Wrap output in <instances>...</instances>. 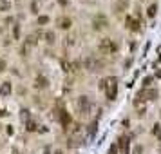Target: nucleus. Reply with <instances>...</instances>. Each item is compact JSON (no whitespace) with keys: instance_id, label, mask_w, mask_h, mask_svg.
<instances>
[{"instance_id":"obj_27","label":"nucleus","mask_w":161,"mask_h":154,"mask_svg":"<svg viewBox=\"0 0 161 154\" xmlns=\"http://www.w3.org/2000/svg\"><path fill=\"white\" fill-rule=\"evenodd\" d=\"M159 62H161V56H159Z\"/></svg>"},{"instance_id":"obj_21","label":"nucleus","mask_w":161,"mask_h":154,"mask_svg":"<svg viewBox=\"0 0 161 154\" xmlns=\"http://www.w3.org/2000/svg\"><path fill=\"white\" fill-rule=\"evenodd\" d=\"M35 129H36V123L35 122H29L27 123V131H35Z\"/></svg>"},{"instance_id":"obj_26","label":"nucleus","mask_w":161,"mask_h":154,"mask_svg":"<svg viewBox=\"0 0 161 154\" xmlns=\"http://www.w3.org/2000/svg\"><path fill=\"white\" fill-rule=\"evenodd\" d=\"M56 154H63V152H62V151H56Z\"/></svg>"},{"instance_id":"obj_25","label":"nucleus","mask_w":161,"mask_h":154,"mask_svg":"<svg viewBox=\"0 0 161 154\" xmlns=\"http://www.w3.org/2000/svg\"><path fill=\"white\" fill-rule=\"evenodd\" d=\"M156 76H158V78H161V71H158V73H156Z\"/></svg>"},{"instance_id":"obj_28","label":"nucleus","mask_w":161,"mask_h":154,"mask_svg":"<svg viewBox=\"0 0 161 154\" xmlns=\"http://www.w3.org/2000/svg\"><path fill=\"white\" fill-rule=\"evenodd\" d=\"M0 127H2V125H0Z\"/></svg>"},{"instance_id":"obj_22","label":"nucleus","mask_w":161,"mask_h":154,"mask_svg":"<svg viewBox=\"0 0 161 154\" xmlns=\"http://www.w3.org/2000/svg\"><path fill=\"white\" fill-rule=\"evenodd\" d=\"M150 82H152V76H147V78L143 80V85H150Z\"/></svg>"},{"instance_id":"obj_8","label":"nucleus","mask_w":161,"mask_h":154,"mask_svg":"<svg viewBox=\"0 0 161 154\" xmlns=\"http://www.w3.org/2000/svg\"><path fill=\"white\" fill-rule=\"evenodd\" d=\"M125 24H127V27H129V29H132V31H138V29H139L138 20H134L132 16H129V18H127V20H125Z\"/></svg>"},{"instance_id":"obj_20","label":"nucleus","mask_w":161,"mask_h":154,"mask_svg":"<svg viewBox=\"0 0 161 154\" xmlns=\"http://www.w3.org/2000/svg\"><path fill=\"white\" fill-rule=\"evenodd\" d=\"M49 22V16H40L38 18V24H47Z\"/></svg>"},{"instance_id":"obj_5","label":"nucleus","mask_w":161,"mask_h":154,"mask_svg":"<svg viewBox=\"0 0 161 154\" xmlns=\"http://www.w3.org/2000/svg\"><path fill=\"white\" fill-rule=\"evenodd\" d=\"M100 67H103V64L98 62V60H94V58H87V60H85V69H89V71H98Z\"/></svg>"},{"instance_id":"obj_13","label":"nucleus","mask_w":161,"mask_h":154,"mask_svg":"<svg viewBox=\"0 0 161 154\" xmlns=\"http://www.w3.org/2000/svg\"><path fill=\"white\" fill-rule=\"evenodd\" d=\"M156 13H158V4H152L150 8H149V11H147V15H149L150 18H154V16H156Z\"/></svg>"},{"instance_id":"obj_23","label":"nucleus","mask_w":161,"mask_h":154,"mask_svg":"<svg viewBox=\"0 0 161 154\" xmlns=\"http://www.w3.org/2000/svg\"><path fill=\"white\" fill-rule=\"evenodd\" d=\"M5 69V60H2V58H0V73H2Z\"/></svg>"},{"instance_id":"obj_15","label":"nucleus","mask_w":161,"mask_h":154,"mask_svg":"<svg viewBox=\"0 0 161 154\" xmlns=\"http://www.w3.org/2000/svg\"><path fill=\"white\" fill-rule=\"evenodd\" d=\"M152 132H154V136H156V138H159L161 140V125H154V129H152Z\"/></svg>"},{"instance_id":"obj_10","label":"nucleus","mask_w":161,"mask_h":154,"mask_svg":"<svg viewBox=\"0 0 161 154\" xmlns=\"http://www.w3.org/2000/svg\"><path fill=\"white\" fill-rule=\"evenodd\" d=\"M47 85H49V84H47V78H45V76H38V78H36V87H38V89H40V87L45 89Z\"/></svg>"},{"instance_id":"obj_14","label":"nucleus","mask_w":161,"mask_h":154,"mask_svg":"<svg viewBox=\"0 0 161 154\" xmlns=\"http://www.w3.org/2000/svg\"><path fill=\"white\" fill-rule=\"evenodd\" d=\"M55 33H53V31H47V33H45V40H47V42L49 44H55Z\"/></svg>"},{"instance_id":"obj_2","label":"nucleus","mask_w":161,"mask_h":154,"mask_svg":"<svg viewBox=\"0 0 161 154\" xmlns=\"http://www.w3.org/2000/svg\"><path fill=\"white\" fill-rule=\"evenodd\" d=\"M100 51L102 53H116L118 51V44H114L109 38H103L102 42H100Z\"/></svg>"},{"instance_id":"obj_18","label":"nucleus","mask_w":161,"mask_h":154,"mask_svg":"<svg viewBox=\"0 0 161 154\" xmlns=\"http://www.w3.org/2000/svg\"><path fill=\"white\" fill-rule=\"evenodd\" d=\"M125 8H127V4H125V2H121V4H118V5H116V11L119 13V11H123Z\"/></svg>"},{"instance_id":"obj_11","label":"nucleus","mask_w":161,"mask_h":154,"mask_svg":"<svg viewBox=\"0 0 161 154\" xmlns=\"http://www.w3.org/2000/svg\"><path fill=\"white\" fill-rule=\"evenodd\" d=\"M141 92H143V91H141ZM143 94H145V98H149V100H156V98H158V91H156V89H149V91H145Z\"/></svg>"},{"instance_id":"obj_3","label":"nucleus","mask_w":161,"mask_h":154,"mask_svg":"<svg viewBox=\"0 0 161 154\" xmlns=\"http://www.w3.org/2000/svg\"><path fill=\"white\" fill-rule=\"evenodd\" d=\"M92 25H94L96 31H103V29L109 27V20H107L103 15H96L94 20H92Z\"/></svg>"},{"instance_id":"obj_4","label":"nucleus","mask_w":161,"mask_h":154,"mask_svg":"<svg viewBox=\"0 0 161 154\" xmlns=\"http://www.w3.org/2000/svg\"><path fill=\"white\" fill-rule=\"evenodd\" d=\"M78 109L82 111V114H89V111L92 109V105H91V102H89L87 96H80L78 98Z\"/></svg>"},{"instance_id":"obj_6","label":"nucleus","mask_w":161,"mask_h":154,"mask_svg":"<svg viewBox=\"0 0 161 154\" xmlns=\"http://www.w3.org/2000/svg\"><path fill=\"white\" fill-rule=\"evenodd\" d=\"M118 149L121 151V154H129V138H127V136H121V138H119Z\"/></svg>"},{"instance_id":"obj_24","label":"nucleus","mask_w":161,"mask_h":154,"mask_svg":"<svg viewBox=\"0 0 161 154\" xmlns=\"http://www.w3.org/2000/svg\"><path fill=\"white\" fill-rule=\"evenodd\" d=\"M67 2H69V0H58V4H60V5H67Z\"/></svg>"},{"instance_id":"obj_7","label":"nucleus","mask_w":161,"mask_h":154,"mask_svg":"<svg viewBox=\"0 0 161 154\" xmlns=\"http://www.w3.org/2000/svg\"><path fill=\"white\" fill-rule=\"evenodd\" d=\"M56 24H58L62 29H69L71 25H72V20H71L69 16H62V18H58V20H56Z\"/></svg>"},{"instance_id":"obj_1","label":"nucleus","mask_w":161,"mask_h":154,"mask_svg":"<svg viewBox=\"0 0 161 154\" xmlns=\"http://www.w3.org/2000/svg\"><path fill=\"white\" fill-rule=\"evenodd\" d=\"M100 89L105 91V94L109 100H114L118 94V80L114 76H109V78H103L102 82H100Z\"/></svg>"},{"instance_id":"obj_17","label":"nucleus","mask_w":161,"mask_h":154,"mask_svg":"<svg viewBox=\"0 0 161 154\" xmlns=\"http://www.w3.org/2000/svg\"><path fill=\"white\" fill-rule=\"evenodd\" d=\"M132 154H143V147L141 145H136V147H134V151H132Z\"/></svg>"},{"instance_id":"obj_12","label":"nucleus","mask_w":161,"mask_h":154,"mask_svg":"<svg viewBox=\"0 0 161 154\" xmlns=\"http://www.w3.org/2000/svg\"><path fill=\"white\" fill-rule=\"evenodd\" d=\"M0 92H2V94H9V92H11V84L4 82V85L0 87Z\"/></svg>"},{"instance_id":"obj_19","label":"nucleus","mask_w":161,"mask_h":154,"mask_svg":"<svg viewBox=\"0 0 161 154\" xmlns=\"http://www.w3.org/2000/svg\"><path fill=\"white\" fill-rule=\"evenodd\" d=\"M109 154H118V145H111V149H109Z\"/></svg>"},{"instance_id":"obj_9","label":"nucleus","mask_w":161,"mask_h":154,"mask_svg":"<svg viewBox=\"0 0 161 154\" xmlns=\"http://www.w3.org/2000/svg\"><path fill=\"white\" fill-rule=\"evenodd\" d=\"M60 122H62L63 127H67L71 123V116H69V112L67 111H60Z\"/></svg>"},{"instance_id":"obj_16","label":"nucleus","mask_w":161,"mask_h":154,"mask_svg":"<svg viewBox=\"0 0 161 154\" xmlns=\"http://www.w3.org/2000/svg\"><path fill=\"white\" fill-rule=\"evenodd\" d=\"M9 2H8V0H2V2H0V9H2V11H8L9 9Z\"/></svg>"}]
</instances>
